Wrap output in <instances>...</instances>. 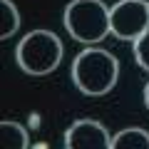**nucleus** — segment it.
Returning <instances> with one entry per match:
<instances>
[{
  "mask_svg": "<svg viewBox=\"0 0 149 149\" xmlns=\"http://www.w3.org/2000/svg\"><path fill=\"white\" fill-rule=\"evenodd\" d=\"M112 149H149V132L139 127H127L112 137Z\"/></svg>",
  "mask_w": 149,
  "mask_h": 149,
  "instance_id": "7",
  "label": "nucleus"
},
{
  "mask_svg": "<svg viewBox=\"0 0 149 149\" xmlns=\"http://www.w3.org/2000/svg\"><path fill=\"white\" fill-rule=\"evenodd\" d=\"M20 22H22L20 10L13 5L10 0H3V30H0V37H3V40H10V37L20 30Z\"/></svg>",
  "mask_w": 149,
  "mask_h": 149,
  "instance_id": "8",
  "label": "nucleus"
},
{
  "mask_svg": "<svg viewBox=\"0 0 149 149\" xmlns=\"http://www.w3.org/2000/svg\"><path fill=\"white\" fill-rule=\"evenodd\" d=\"M134 60H137V65L142 70L149 72V30L139 40H134Z\"/></svg>",
  "mask_w": 149,
  "mask_h": 149,
  "instance_id": "9",
  "label": "nucleus"
},
{
  "mask_svg": "<svg viewBox=\"0 0 149 149\" xmlns=\"http://www.w3.org/2000/svg\"><path fill=\"white\" fill-rule=\"evenodd\" d=\"M119 62L107 50L87 47L72 62V82L87 97H102L117 85Z\"/></svg>",
  "mask_w": 149,
  "mask_h": 149,
  "instance_id": "1",
  "label": "nucleus"
},
{
  "mask_svg": "<svg viewBox=\"0 0 149 149\" xmlns=\"http://www.w3.org/2000/svg\"><path fill=\"white\" fill-rule=\"evenodd\" d=\"M142 3H147V5H149V0H142Z\"/></svg>",
  "mask_w": 149,
  "mask_h": 149,
  "instance_id": "11",
  "label": "nucleus"
},
{
  "mask_svg": "<svg viewBox=\"0 0 149 149\" xmlns=\"http://www.w3.org/2000/svg\"><path fill=\"white\" fill-rule=\"evenodd\" d=\"M65 149H112V134L95 119H77L65 132Z\"/></svg>",
  "mask_w": 149,
  "mask_h": 149,
  "instance_id": "5",
  "label": "nucleus"
},
{
  "mask_svg": "<svg viewBox=\"0 0 149 149\" xmlns=\"http://www.w3.org/2000/svg\"><path fill=\"white\" fill-rule=\"evenodd\" d=\"M144 104H147V109H149V82L144 85Z\"/></svg>",
  "mask_w": 149,
  "mask_h": 149,
  "instance_id": "10",
  "label": "nucleus"
},
{
  "mask_svg": "<svg viewBox=\"0 0 149 149\" xmlns=\"http://www.w3.org/2000/svg\"><path fill=\"white\" fill-rule=\"evenodd\" d=\"M62 42L52 30H32L22 37L15 47V60L20 70L32 77L50 74L62 62Z\"/></svg>",
  "mask_w": 149,
  "mask_h": 149,
  "instance_id": "2",
  "label": "nucleus"
},
{
  "mask_svg": "<svg viewBox=\"0 0 149 149\" xmlns=\"http://www.w3.org/2000/svg\"><path fill=\"white\" fill-rule=\"evenodd\" d=\"M112 35L119 40H139L149 30V5L142 0H119L109 8Z\"/></svg>",
  "mask_w": 149,
  "mask_h": 149,
  "instance_id": "4",
  "label": "nucleus"
},
{
  "mask_svg": "<svg viewBox=\"0 0 149 149\" xmlns=\"http://www.w3.org/2000/svg\"><path fill=\"white\" fill-rule=\"evenodd\" d=\"M62 20L70 35L85 45L102 42L112 32L109 8L102 0H72L65 8Z\"/></svg>",
  "mask_w": 149,
  "mask_h": 149,
  "instance_id": "3",
  "label": "nucleus"
},
{
  "mask_svg": "<svg viewBox=\"0 0 149 149\" xmlns=\"http://www.w3.org/2000/svg\"><path fill=\"white\" fill-rule=\"evenodd\" d=\"M27 144L30 137L20 122H13V119L0 122V149H27Z\"/></svg>",
  "mask_w": 149,
  "mask_h": 149,
  "instance_id": "6",
  "label": "nucleus"
}]
</instances>
